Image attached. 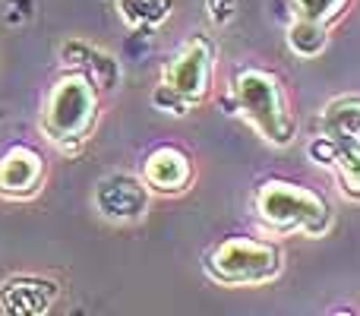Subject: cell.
Instances as JSON below:
<instances>
[{"label":"cell","instance_id":"obj_1","mask_svg":"<svg viewBox=\"0 0 360 316\" xmlns=\"http://www.w3.org/2000/svg\"><path fill=\"white\" fill-rule=\"evenodd\" d=\"M256 215L275 234H307L319 237L332 228V206L313 187L297 180L269 177L256 187Z\"/></svg>","mask_w":360,"mask_h":316},{"label":"cell","instance_id":"obj_2","mask_svg":"<svg viewBox=\"0 0 360 316\" xmlns=\"http://www.w3.org/2000/svg\"><path fill=\"white\" fill-rule=\"evenodd\" d=\"M95 120H98V89L82 73L70 70L67 76L51 86L41 108V133L51 146H57L67 156H76L89 139Z\"/></svg>","mask_w":360,"mask_h":316},{"label":"cell","instance_id":"obj_3","mask_svg":"<svg viewBox=\"0 0 360 316\" xmlns=\"http://www.w3.org/2000/svg\"><path fill=\"white\" fill-rule=\"evenodd\" d=\"M234 105L250 124L256 127L262 139L275 149H288L297 137V124H294L291 105H288L285 86L275 73L259 67L237 70L234 76Z\"/></svg>","mask_w":360,"mask_h":316},{"label":"cell","instance_id":"obj_4","mask_svg":"<svg viewBox=\"0 0 360 316\" xmlns=\"http://www.w3.org/2000/svg\"><path fill=\"white\" fill-rule=\"evenodd\" d=\"M212 73H215V44L205 35H193L165 63L162 82L152 92V105L168 114H186L209 99Z\"/></svg>","mask_w":360,"mask_h":316},{"label":"cell","instance_id":"obj_5","mask_svg":"<svg viewBox=\"0 0 360 316\" xmlns=\"http://www.w3.org/2000/svg\"><path fill=\"white\" fill-rule=\"evenodd\" d=\"M202 266L218 285H266L281 275V247L266 237L231 234L205 250Z\"/></svg>","mask_w":360,"mask_h":316},{"label":"cell","instance_id":"obj_6","mask_svg":"<svg viewBox=\"0 0 360 316\" xmlns=\"http://www.w3.org/2000/svg\"><path fill=\"white\" fill-rule=\"evenodd\" d=\"M149 187L143 177H133V174H105V177L95 184L92 190V203L98 209L101 218L114 225H133L149 212Z\"/></svg>","mask_w":360,"mask_h":316},{"label":"cell","instance_id":"obj_7","mask_svg":"<svg viewBox=\"0 0 360 316\" xmlns=\"http://www.w3.org/2000/svg\"><path fill=\"white\" fill-rule=\"evenodd\" d=\"M60 288L41 275H10L0 285V313L6 316H44L54 307Z\"/></svg>","mask_w":360,"mask_h":316},{"label":"cell","instance_id":"obj_8","mask_svg":"<svg viewBox=\"0 0 360 316\" xmlns=\"http://www.w3.org/2000/svg\"><path fill=\"white\" fill-rule=\"evenodd\" d=\"M44 184V161L29 146H13L0 156V196L32 199Z\"/></svg>","mask_w":360,"mask_h":316},{"label":"cell","instance_id":"obj_9","mask_svg":"<svg viewBox=\"0 0 360 316\" xmlns=\"http://www.w3.org/2000/svg\"><path fill=\"white\" fill-rule=\"evenodd\" d=\"M139 177L146 180L149 190L174 196V193H184L186 187L193 184V165L174 146H158V149H152L149 156H146Z\"/></svg>","mask_w":360,"mask_h":316},{"label":"cell","instance_id":"obj_10","mask_svg":"<svg viewBox=\"0 0 360 316\" xmlns=\"http://www.w3.org/2000/svg\"><path fill=\"white\" fill-rule=\"evenodd\" d=\"M60 61L67 70L73 73H82L89 82H95V89H114L120 82V63L114 61L108 51L95 48L89 42H79V38H70L60 48Z\"/></svg>","mask_w":360,"mask_h":316},{"label":"cell","instance_id":"obj_11","mask_svg":"<svg viewBox=\"0 0 360 316\" xmlns=\"http://www.w3.org/2000/svg\"><path fill=\"white\" fill-rule=\"evenodd\" d=\"M329 137H332L329 171H335L338 187H342L345 196L360 199V139L348 137V133H329Z\"/></svg>","mask_w":360,"mask_h":316},{"label":"cell","instance_id":"obj_12","mask_svg":"<svg viewBox=\"0 0 360 316\" xmlns=\"http://www.w3.org/2000/svg\"><path fill=\"white\" fill-rule=\"evenodd\" d=\"M326 44H329V25L326 23L294 16V23L288 25V48L297 57H319Z\"/></svg>","mask_w":360,"mask_h":316},{"label":"cell","instance_id":"obj_13","mask_svg":"<svg viewBox=\"0 0 360 316\" xmlns=\"http://www.w3.org/2000/svg\"><path fill=\"white\" fill-rule=\"evenodd\" d=\"M117 16L130 29H158L171 16V0H117Z\"/></svg>","mask_w":360,"mask_h":316},{"label":"cell","instance_id":"obj_14","mask_svg":"<svg viewBox=\"0 0 360 316\" xmlns=\"http://www.w3.org/2000/svg\"><path fill=\"white\" fill-rule=\"evenodd\" d=\"M323 127L329 133H348L360 139V99H335L326 105Z\"/></svg>","mask_w":360,"mask_h":316},{"label":"cell","instance_id":"obj_15","mask_svg":"<svg viewBox=\"0 0 360 316\" xmlns=\"http://www.w3.org/2000/svg\"><path fill=\"white\" fill-rule=\"evenodd\" d=\"M348 4L351 0H291V10H294V16L332 25L345 10H348Z\"/></svg>","mask_w":360,"mask_h":316},{"label":"cell","instance_id":"obj_16","mask_svg":"<svg viewBox=\"0 0 360 316\" xmlns=\"http://www.w3.org/2000/svg\"><path fill=\"white\" fill-rule=\"evenodd\" d=\"M205 10H209V16H212V23H228L231 16H234V10H237V0H205Z\"/></svg>","mask_w":360,"mask_h":316}]
</instances>
